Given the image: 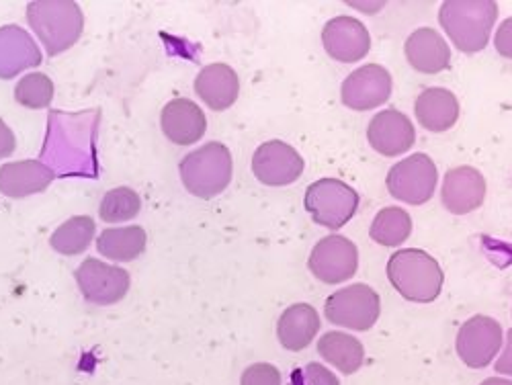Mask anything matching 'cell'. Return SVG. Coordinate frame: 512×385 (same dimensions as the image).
I'll list each match as a JSON object with an SVG mask.
<instances>
[{
    "label": "cell",
    "mask_w": 512,
    "mask_h": 385,
    "mask_svg": "<svg viewBox=\"0 0 512 385\" xmlns=\"http://www.w3.org/2000/svg\"><path fill=\"white\" fill-rule=\"evenodd\" d=\"M406 60L420 74H439L451 62V50L439 31L420 27L406 39Z\"/></svg>",
    "instance_id": "18"
},
{
    "label": "cell",
    "mask_w": 512,
    "mask_h": 385,
    "mask_svg": "<svg viewBox=\"0 0 512 385\" xmlns=\"http://www.w3.org/2000/svg\"><path fill=\"white\" fill-rule=\"evenodd\" d=\"M240 385H281V373L271 363H254L242 373Z\"/></svg>",
    "instance_id": "29"
},
{
    "label": "cell",
    "mask_w": 512,
    "mask_h": 385,
    "mask_svg": "<svg viewBox=\"0 0 512 385\" xmlns=\"http://www.w3.org/2000/svg\"><path fill=\"white\" fill-rule=\"evenodd\" d=\"M140 209H142V199L134 189L117 187L103 197L99 216L107 224H117V222H127L136 218Z\"/></svg>",
    "instance_id": "27"
},
{
    "label": "cell",
    "mask_w": 512,
    "mask_h": 385,
    "mask_svg": "<svg viewBox=\"0 0 512 385\" xmlns=\"http://www.w3.org/2000/svg\"><path fill=\"white\" fill-rule=\"evenodd\" d=\"M498 19L494 0H449L439 9V23L463 54L482 52Z\"/></svg>",
    "instance_id": "1"
},
{
    "label": "cell",
    "mask_w": 512,
    "mask_h": 385,
    "mask_svg": "<svg viewBox=\"0 0 512 385\" xmlns=\"http://www.w3.org/2000/svg\"><path fill=\"white\" fill-rule=\"evenodd\" d=\"M388 279L394 289L414 304H431L441 295L445 275L431 254L418 248L398 250L388 261Z\"/></svg>",
    "instance_id": "2"
},
{
    "label": "cell",
    "mask_w": 512,
    "mask_h": 385,
    "mask_svg": "<svg viewBox=\"0 0 512 385\" xmlns=\"http://www.w3.org/2000/svg\"><path fill=\"white\" fill-rule=\"evenodd\" d=\"M486 199V179L480 170L472 166L451 168L443 179L441 201L443 205L455 213V216H465V213L476 211Z\"/></svg>",
    "instance_id": "15"
},
{
    "label": "cell",
    "mask_w": 512,
    "mask_h": 385,
    "mask_svg": "<svg viewBox=\"0 0 512 385\" xmlns=\"http://www.w3.org/2000/svg\"><path fill=\"white\" fill-rule=\"evenodd\" d=\"M304 158L293 146L273 140L256 148L252 173L267 187H287L304 175Z\"/></svg>",
    "instance_id": "11"
},
{
    "label": "cell",
    "mask_w": 512,
    "mask_h": 385,
    "mask_svg": "<svg viewBox=\"0 0 512 385\" xmlns=\"http://www.w3.org/2000/svg\"><path fill=\"white\" fill-rule=\"evenodd\" d=\"M15 99L27 109H46L54 99V82L46 74L31 72L17 82Z\"/></svg>",
    "instance_id": "28"
},
{
    "label": "cell",
    "mask_w": 512,
    "mask_h": 385,
    "mask_svg": "<svg viewBox=\"0 0 512 385\" xmlns=\"http://www.w3.org/2000/svg\"><path fill=\"white\" fill-rule=\"evenodd\" d=\"M379 312V295L369 285L363 283L349 285L332 293L324 304V314L328 322L357 332L373 328L379 318Z\"/></svg>",
    "instance_id": "6"
},
{
    "label": "cell",
    "mask_w": 512,
    "mask_h": 385,
    "mask_svg": "<svg viewBox=\"0 0 512 385\" xmlns=\"http://www.w3.org/2000/svg\"><path fill=\"white\" fill-rule=\"evenodd\" d=\"M179 173L191 195L213 199L224 193L232 181V154L228 146L209 142L181 160Z\"/></svg>",
    "instance_id": "4"
},
{
    "label": "cell",
    "mask_w": 512,
    "mask_h": 385,
    "mask_svg": "<svg viewBox=\"0 0 512 385\" xmlns=\"http://www.w3.org/2000/svg\"><path fill=\"white\" fill-rule=\"evenodd\" d=\"M27 21L50 56L72 48L82 35L84 15L70 0H37L27 5Z\"/></svg>",
    "instance_id": "3"
},
{
    "label": "cell",
    "mask_w": 512,
    "mask_h": 385,
    "mask_svg": "<svg viewBox=\"0 0 512 385\" xmlns=\"http://www.w3.org/2000/svg\"><path fill=\"white\" fill-rule=\"evenodd\" d=\"M437 181L439 173L435 162L426 154H412L390 168L386 185L394 199L408 205H422L433 197Z\"/></svg>",
    "instance_id": "7"
},
{
    "label": "cell",
    "mask_w": 512,
    "mask_h": 385,
    "mask_svg": "<svg viewBox=\"0 0 512 385\" xmlns=\"http://www.w3.org/2000/svg\"><path fill=\"white\" fill-rule=\"evenodd\" d=\"M148 234L142 226H127V228H109L103 230L97 240V250L105 259L130 263L146 250Z\"/></svg>",
    "instance_id": "24"
},
{
    "label": "cell",
    "mask_w": 512,
    "mask_h": 385,
    "mask_svg": "<svg viewBox=\"0 0 512 385\" xmlns=\"http://www.w3.org/2000/svg\"><path fill=\"white\" fill-rule=\"evenodd\" d=\"M97 232L95 220L89 216H76L70 218L68 222H64L50 238V244L56 252L66 254V256H74L80 254L89 248V244L93 242Z\"/></svg>",
    "instance_id": "26"
},
{
    "label": "cell",
    "mask_w": 512,
    "mask_h": 385,
    "mask_svg": "<svg viewBox=\"0 0 512 385\" xmlns=\"http://www.w3.org/2000/svg\"><path fill=\"white\" fill-rule=\"evenodd\" d=\"M306 209L318 226L340 230L359 209V193L338 179H320L306 191Z\"/></svg>",
    "instance_id": "5"
},
{
    "label": "cell",
    "mask_w": 512,
    "mask_h": 385,
    "mask_svg": "<svg viewBox=\"0 0 512 385\" xmlns=\"http://www.w3.org/2000/svg\"><path fill=\"white\" fill-rule=\"evenodd\" d=\"M17 148V138L13 134L11 127L0 119V160L3 158H9Z\"/></svg>",
    "instance_id": "32"
},
{
    "label": "cell",
    "mask_w": 512,
    "mask_h": 385,
    "mask_svg": "<svg viewBox=\"0 0 512 385\" xmlns=\"http://www.w3.org/2000/svg\"><path fill=\"white\" fill-rule=\"evenodd\" d=\"M459 359L472 369H484L502 349V326L488 316L469 318L457 332Z\"/></svg>",
    "instance_id": "10"
},
{
    "label": "cell",
    "mask_w": 512,
    "mask_h": 385,
    "mask_svg": "<svg viewBox=\"0 0 512 385\" xmlns=\"http://www.w3.org/2000/svg\"><path fill=\"white\" fill-rule=\"evenodd\" d=\"M494 46H496V52H498L502 58L512 60V17L506 19V21L498 27L496 37H494Z\"/></svg>",
    "instance_id": "31"
},
{
    "label": "cell",
    "mask_w": 512,
    "mask_h": 385,
    "mask_svg": "<svg viewBox=\"0 0 512 385\" xmlns=\"http://www.w3.org/2000/svg\"><path fill=\"white\" fill-rule=\"evenodd\" d=\"M322 44L330 58L353 64L369 54L371 37L361 21L353 17H334L322 29Z\"/></svg>",
    "instance_id": "13"
},
{
    "label": "cell",
    "mask_w": 512,
    "mask_h": 385,
    "mask_svg": "<svg viewBox=\"0 0 512 385\" xmlns=\"http://www.w3.org/2000/svg\"><path fill=\"white\" fill-rule=\"evenodd\" d=\"M318 353L324 361H328L345 375L357 373L365 361V349L361 340L347 332H326L318 340Z\"/></svg>",
    "instance_id": "23"
},
{
    "label": "cell",
    "mask_w": 512,
    "mask_h": 385,
    "mask_svg": "<svg viewBox=\"0 0 512 385\" xmlns=\"http://www.w3.org/2000/svg\"><path fill=\"white\" fill-rule=\"evenodd\" d=\"M494 367L498 373L512 377V328L508 330V336H506V349Z\"/></svg>",
    "instance_id": "33"
},
{
    "label": "cell",
    "mask_w": 512,
    "mask_h": 385,
    "mask_svg": "<svg viewBox=\"0 0 512 385\" xmlns=\"http://www.w3.org/2000/svg\"><path fill=\"white\" fill-rule=\"evenodd\" d=\"M480 385H512V381H508V379H502V377H490V379L482 381Z\"/></svg>",
    "instance_id": "34"
},
{
    "label": "cell",
    "mask_w": 512,
    "mask_h": 385,
    "mask_svg": "<svg viewBox=\"0 0 512 385\" xmlns=\"http://www.w3.org/2000/svg\"><path fill=\"white\" fill-rule=\"evenodd\" d=\"M160 127L173 144L193 146L205 136L207 119L197 103L189 99H175L162 109Z\"/></svg>",
    "instance_id": "16"
},
{
    "label": "cell",
    "mask_w": 512,
    "mask_h": 385,
    "mask_svg": "<svg viewBox=\"0 0 512 385\" xmlns=\"http://www.w3.org/2000/svg\"><path fill=\"white\" fill-rule=\"evenodd\" d=\"M414 113L418 123L433 134L451 130L459 119V101L447 89H426L418 95Z\"/></svg>",
    "instance_id": "22"
},
{
    "label": "cell",
    "mask_w": 512,
    "mask_h": 385,
    "mask_svg": "<svg viewBox=\"0 0 512 385\" xmlns=\"http://www.w3.org/2000/svg\"><path fill=\"white\" fill-rule=\"evenodd\" d=\"M56 179L54 168L41 160H19L0 166V193L23 199L46 191Z\"/></svg>",
    "instance_id": "17"
},
{
    "label": "cell",
    "mask_w": 512,
    "mask_h": 385,
    "mask_svg": "<svg viewBox=\"0 0 512 385\" xmlns=\"http://www.w3.org/2000/svg\"><path fill=\"white\" fill-rule=\"evenodd\" d=\"M367 140L371 148L383 156H400L414 146L416 132L404 113L386 109L369 121Z\"/></svg>",
    "instance_id": "14"
},
{
    "label": "cell",
    "mask_w": 512,
    "mask_h": 385,
    "mask_svg": "<svg viewBox=\"0 0 512 385\" xmlns=\"http://www.w3.org/2000/svg\"><path fill=\"white\" fill-rule=\"evenodd\" d=\"M197 97L213 111L230 109L240 93V80L228 64H209L195 80Z\"/></svg>",
    "instance_id": "20"
},
{
    "label": "cell",
    "mask_w": 512,
    "mask_h": 385,
    "mask_svg": "<svg viewBox=\"0 0 512 385\" xmlns=\"http://www.w3.org/2000/svg\"><path fill=\"white\" fill-rule=\"evenodd\" d=\"M312 275L328 285L349 281L359 267V250L345 236L322 238L308 259Z\"/></svg>",
    "instance_id": "9"
},
{
    "label": "cell",
    "mask_w": 512,
    "mask_h": 385,
    "mask_svg": "<svg viewBox=\"0 0 512 385\" xmlns=\"http://www.w3.org/2000/svg\"><path fill=\"white\" fill-rule=\"evenodd\" d=\"M41 64V52L33 37L19 25L0 27V78L11 80L27 68Z\"/></svg>",
    "instance_id": "19"
},
{
    "label": "cell",
    "mask_w": 512,
    "mask_h": 385,
    "mask_svg": "<svg viewBox=\"0 0 512 385\" xmlns=\"http://www.w3.org/2000/svg\"><path fill=\"white\" fill-rule=\"evenodd\" d=\"M369 234L373 242L388 248H396L404 244L412 234V218L402 207H386L375 216Z\"/></svg>",
    "instance_id": "25"
},
{
    "label": "cell",
    "mask_w": 512,
    "mask_h": 385,
    "mask_svg": "<svg viewBox=\"0 0 512 385\" xmlns=\"http://www.w3.org/2000/svg\"><path fill=\"white\" fill-rule=\"evenodd\" d=\"M74 279L84 299L95 306H113L127 295L132 285L130 273L121 267L101 263L97 259L82 261L74 271Z\"/></svg>",
    "instance_id": "8"
},
{
    "label": "cell",
    "mask_w": 512,
    "mask_h": 385,
    "mask_svg": "<svg viewBox=\"0 0 512 385\" xmlns=\"http://www.w3.org/2000/svg\"><path fill=\"white\" fill-rule=\"evenodd\" d=\"M392 76L379 64H367L351 72L340 89V99L355 111H371L392 97Z\"/></svg>",
    "instance_id": "12"
},
{
    "label": "cell",
    "mask_w": 512,
    "mask_h": 385,
    "mask_svg": "<svg viewBox=\"0 0 512 385\" xmlns=\"http://www.w3.org/2000/svg\"><path fill=\"white\" fill-rule=\"evenodd\" d=\"M306 385H340L338 377L320 363H310L302 371Z\"/></svg>",
    "instance_id": "30"
},
{
    "label": "cell",
    "mask_w": 512,
    "mask_h": 385,
    "mask_svg": "<svg viewBox=\"0 0 512 385\" xmlns=\"http://www.w3.org/2000/svg\"><path fill=\"white\" fill-rule=\"evenodd\" d=\"M320 332V316L310 304L289 306L277 322V338L287 351H304Z\"/></svg>",
    "instance_id": "21"
}]
</instances>
